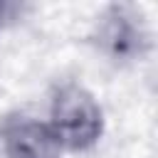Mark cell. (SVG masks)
<instances>
[{
	"mask_svg": "<svg viewBox=\"0 0 158 158\" xmlns=\"http://www.w3.org/2000/svg\"><path fill=\"white\" fill-rule=\"evenodd\" d=\"M47 126L62 151H86L96 146L104 133V111L91 91L67 81L52 96Z\"/></svg>",
	"mask_w": 158,
	"mask_h": 158,
	"instance_id": "obj_1",
	"label": "cell"
},
{
	"mask_svg": "<svg viewBox=\"0 0 158 158\" xmlns=\"http://www.w3.org/2000/svg\"><path fill=\"white\" fill-rule=\"evenodd\" d=\"M96 44L114 62L143 57L148 49V32L141 22V15L126 5L106 7L96 27Z\"/></svg>",
	"mask_w": 158,
	"mask_h": 158,
	"instance_id": "obj_2",
	"label": "cell"
},
{
	"mask_svg": "<svg viewBox=\"0 0 158 158\" xmlns=\"http://www.w3.org/2000/svg\"><path fill=\"white\" fill-rule=\"evenodd\" d=\"M2 148L7 158H59L62 146L47 123L35 118H15L2 128Z\"/></svg>",
	"mask_w": 158,
	"mask_h": 158,
	"instance_id": "obj_3",
	"label": "cell"
},
{
	"mask_svg": "<svg viewBox=\"0 0 158 158\" xmlns=\"http://www.w3.org/2000/svg\"><path fill=\"white\" fill-rule=\"evenodd\" d=\"M5 12H7V7L0 2V27H2V20H5Z\"/></svg>",
	"mask_w": 158,
	"mask_h": 158,
	"instance_id": "obj_4",
	"label": "cell"
}]
</instances>
